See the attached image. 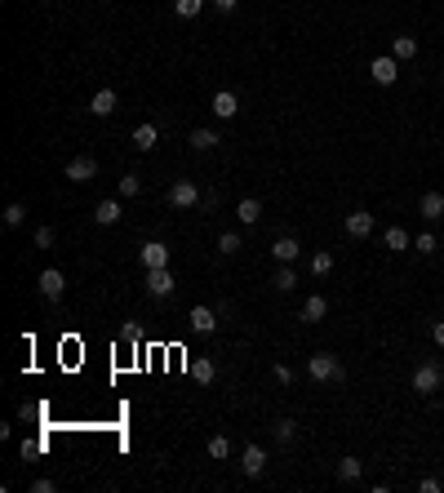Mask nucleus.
Masks as SVG:
<instances>
[{
    "instance_id": "obj_14",
    "label": "nucleus",
    "mask_w": 444,
    "mask_h": 493,
    "mask_svg": "<svg viewBox=\"0 0 444 493\" xmlns=\"http://www.w3.org/2000/svg\"><path fill=\"white\" fill-rule=\"evenodd\" d=\"M418 213H422L427 222H440L444 218V196H440V191H427L422 204H418Z\"/></svg>"
},
{
    "instance_id": "obj_16",
    "label": "nucleus",
    "mask_w": 444,
    "mask_h": 493,
    "mask_svg": "<svg viewBox=\"0 0 444 493\" xmlns=\"http://www.w3.org/2000/svg\"><path fill=\"white\" fill-rule=\"evenodd\" d=\"M89 112L98 116V120H102V116H112V112H116V89H98V93L89 98Z\"/></svg>"
},
{
    "instance_id": "obj_2",
    "label": "nucleus",
    "mask_w": 444,
    "mask_h": 493,
    "mask_svg": "<svg viewBox=\"0 0 444 493\" xmlns=\"http://www.w3.org/2000/svg\"><path fill=\"white\" fill-rule=\"evenodd\" d=\"M440 387H444V369L436 365V360H427V365L413 369V391L418 395H436Z\"/></svg>"
},
{
    "instance_id": "obj_34",
    "label": "nucleus",
    "mask_w": 444,
    "mask_h": 493,
    "mask_svg": "<svg viewBox=\"0 0 444 493\" xmlns=\"http://www.w3.org/2000/svg\"><path fill=\"white\" fill-rule=\"evenodd\" d=\"M54 240H58L54 227H40V232H36V249H54Z\"/></svg>"
},
{
    "instance_id": "obj_24",
    "label": "nucleus",
    "mask_w": 444,
    "mask_h": 493,
    "mask_svg": "<svg viewBox=\"0 0 444 493\" xmlns=\"http://www.w3.org/2000/svg\"><path fill=\"white\" fill-rule=\"evenodd\" d=\"M236 213H240V222H245V227H254V222L262 218V204H258V200H240Z\"/></svg>"
},
{
    "instance_id": "obj_38",
    "label": "nucleus",
    "mask_w": 444,
    "mask_h": 493,
    "mask_svg": "<svg viewBox=\"0 0 444 493\" xmlns=\"http://www.w3.org/2000/svg\"><path fill=\"white\" fill-rule=\"evenodd\" d=\"M431 338H436V347H444V320L431 324Z\"/></svg>"
},
{
    "instance_id": "obj_7",
    "label": "nucleus",
    "mask_w": 444,
    "mask_h": 493,
    "mask_svg": "<svg viewBox=\"0 0 444 493\" xmlns=\"http://www.w3.org/2000/svg\"><path fill=\"white\" fill-rule=\"evenodd\" d=\"M63 178L67 183H89V178H98V160H93V156H76L63 169Z\"/></svg>"
},
{
    "instance_id": "obj_22",
    "label": "nucleus",
    "mask_w": 444,
    "mask_h": 493,
    "mask_svg": "<svg viewBox=\"0 0 444 493\" xmlns=\"http://www.w3.org/2000/svg\"><path fill=\"white\" fill-rule=\"evenodd\" d=\"M271 285H275L280 294H293V289H298V271L289 267V262H280V271H275V280H271Z\"/></svg>"
},
{
    "instance_id": "obj_31",
    "label": "nucleus",
    "mask_w": 444,
    "mask_h": 493,
    "mask_svg": "<svg viewBox=\"0 0 444 493\" xmlns=\"http://www.w3.org/2000/svg\"><path fill=\"white\" fill-rule=\"evenodd\" d=\"M174 9H178V18H196L205 9V0H174Z\"/></svg>"
},
{
    "instance_id": "obj_32",
    "label": "nucleus",
    "mask_w": 444,
    "mask_h": 493,
    "mask_svg": "<svg viewBox=\"0 0 444 493\" xmlns=\"http://www.w3.org/2000/svg\"><path fill=\"white\" fill-rule=\"evenodd\" d=\"M218 254H227V258L240 254V236H236V232H222V236H218Z\"/></svg>"
},
{
    "instance_id": "obj_4",
    "label": "nucleus",
    "mask_w": 444,
    "mask_h": 493,
    "mask_svg": "<svg viewBox=\"0 0 444 493\" xmlns=\"http://www.w3.org/2000/svg\"><path fill=\"white\" fill-rule=\"evenodd\" d=\"M164 200H169L174 209H196V204L205 200V196H200V187H196V183H187V178H178V183L169 187V196H164Z\"/></svg>"
},
{
    "instance_id": "obj_10",
    "label": "nucleus",
    "mask_w": 444,
    "mask_h": 493,
    "mask_svg": "<svg viewBox=\"0 0 444 493\" xmlns=\"http://www.w3.org/2000/svg\"><path fill=\"white\" fill-rule=\"evenodd\" d=\"M369 232H374V213H369V209H351V213H346V236H351V240H365Z\"/></svg>"
},
{
    "instance_id": "obj_35",
    "label": "nucleus",
    "mask_w": 444,
    "mask_h": 493,
    "mask_svg": "<svg viewBox=\"0 0 444 493\" xmlns=\"http://www.w3.org/2000/svg\"><path fill=\"white\" fill-rule=\"evenodd\" d=\"M54 489H58V480H49V476L31 480V493H54Z\"/></svg>"
},
{
    "instance_id": "obj_3",
    "label": "nucleus",
    "mask_w": 444,
    "mask_h": 493,
    "mask_svg": "<svg viewBox=\"0 0 444 493\" xmlns=\"http://www.w3.org/2000/svg\"><path fill=\"white\" fill-rule=\"evenodd\" d=\"M369 76H374V85H395V80H400V58L395 54H378L374 63H369Z\"/></svg>"
},
{
    "instance_id": "obj_11",
    "label": "nucleus",
    "mask_w": 444,
    "mask_h": 493,
    "mask_svg": "<svg viewBox=\"0 0 444 493\" xmlns=\"http://www.w3.org/2000/svg\"><path fill=\"white\" fill-rule=\"evenodd\" d=\"M187 324H191V333H205V338H209V333L218 329V316H213L209 307H191L187 311Z\"/></svg>"
},
{
    "instance_id": "obj_12",
    "label": "nucleus",
    "mask_w": 444,
    "mask_h": 493,
    "mask_svg": "<svg viewBox=\"0 0 444 493\" xmlns=\"http://www.w3.org/2000/svg\"><path fill=\"white\" fill-rule=\"evenodd\" d=\"M213 116H218V120H236V116H240V98H236L231 89H218V93H213Z\"/></svg>"
},
{
    "instance_id": "obj_25",
    "label": "nucleus",
    "mask_w": 444,
    "mask_h": 493,
    "mask_svg": "<svg viewBox=\"0 0 444 493\" xmlns=\"http://www.w3.org/2000/svg\"><path fill=\"white\" fill-rule=\"evenodd\" d=\"M360 471H365V462H360V458H342V462H338V480H346V485H351V480H360Z\"/></svg>"
},
{
    "instance_id": "obj_23",
    "label": "nucleus",
    "mask_w": 444,
    "mask_h": 493,
    "mask_svg": "<svg viewBox=\"0 0 444 493\" xmlns=\"http://www.w3.org/2000/svg\"><path fill=\"white\" fill-rule=\"evenodd\" d=\"M191 378H196V382H205V387H209V382L218 378V365H213V360H191Z\"/></svg>"
},
{
    "instance_id": "obj_6",
    "label": "nucleus",
    "mask_w": 444,
    "mask_h": 493,
    "mask_svg": "<svg viewBox=\"0 0 444 493\" xmlns=\"http://www.w3.org/2000/svg\"><path fill=\"white\" fill-rule=\"evenodd\" d=\"M174 289H178V285H174V271L169 267H151L147 271V294L151 298H169Z\"/></svg>"
},
{
    "instance_id": "obj_21",
    "label": "nucleus",
    "mask_w": 444,
    "mask_h": 493,
    "mask_svg": "<svg viewBox=\"0 0 444 493\" xmlns=\"http://www.w3.org/2000/svg\"><path fill=\"white\" fill-rule=\"evenodd\" d=\"M187 142H191V147H196V151H213V147H218L222 138L213 134V129H191V138H187Z\"/></svg>"
},
{
    "instance_id": "obj_1",
    "label": "nucleus",
    "mask_w": 444,
    "mask_h": 493,
    "mask_svg": "<svg viewBox=\"0 0 444 493\" xmlns=\"http://www.w3.org/2000/svg\"><path fill=\"white\" fill-rule=\"evenodd\" d=\"M307 374L316 378V382H342V378H346V369H342V360H338V356L316 351V356L307 360Z\"/></svg>"
},
{
    "instance_id": "obj_27",
    "label": "nucleus",
    "mask_w": 444,
    "mask_h": 493,
    "mask_svg": "<svg viewBox=\"0 0 444 493\" xmlns=\"http://www.w3.org/2000/svg\"><path fill=\"white\" fill-rule=\"evenodd\" d=\"M329 271H333V254L316 249V254H311V275H329Z\"/></svg>"
},
{
    "instance_id": "obj_15",
    "label": "nucleus",
    "mask_w": 444,
    "mask_h": 493,
    "mask_svg": "<svg viewBox=\"0 0 444 493\" xmlns=\"http://www.w3.org/2000/svg\"><path fill=\"white\" fill-rule=\"evenodd\" d=\"M298 254H303V245H298L293 236H280V240L271 245V258H275V262H293Z\"/></svg>"
},
{
    "instance_id": "obj_29",
    "label": "nucleus",
    "mask_w": 444,
    "mask_h": 493,
    "mask_svg": "<svg viewBox=\"0 0 444 493\" xmlns=\"http://www.w3.org/2000/svg\"><path fill=\"white\" fill-rule=\"evenodd\" d=\"M271 431H275V440H280V444H289V440L298 436V423H293V418H280V423H275Z\"/></svg>"
},
{
    "instance_id": "obj_26",
    "label": "nucleus",
    "mask_w": 444,
    "mask_h": 493,
    "mask_svg": "<svg viewBox=\"0 0 444 493\" xmlns=\"http://www.w3.org/2000/svg\"><path fill=\"white\" fill-rule=\"evenodd\" d=\"M27 222V204L14 200V204H5V227H22Z\"/></svg>"
},
{
    "instance_id": "obj_17",
    "label": "nucleus",
    "mask_w": 444,
    "mask_h": 493,
    "mask_svg": "<svg viewBox=\"0 0 444 493\" xmlns=\"http://www.w3.org/2000/svg\"><path fill=\"white\" fill-rule=\"evenodd\" d=\"M93 222H98V227H116V222H120V200H98Z\"/></svg>"
},
{
    "instance_id": "obj_30",
    "label": "nucleus",
    "mask_w": 444,
    "mask_h": 493,
    "mask_svg": "<svg viewBox=\"0 0 444 493\" xmlns=\"http://www.w3.org/2000/svg\"><path fill=\"white\" fill-rule=\"evenodd\" d=\"M209 458H218V462L231 458V440H227V436H213V440H209Z\"/></svg>"
},
{
    "instance_id": "obj_36",
    "label": "nucleus",
    "mask_w": 444,
    "mask_h": 493,
    "mask_svg": "<svg viewBox=\"0 0 444 493\" xmlns=\"http://www.w3.org/2000/svg\"><path fill=\"white\" fill-rule=\"evenodd\" d=\"M271 374H275V382H280V387H289V382H293V369H289V365H275Z\"/></svg>"
},
{
    "instance_id": "obj_8",
    "label": "nucleus",
    "mask_w": 444,
    "mask_h": 493,
    "mask_svg": "<svg viewBox=\"0 0 444 493\" xmlns=\"http://www.w3.org/2000/svg\"><path fill=\"white\" fill-rule=\"evenodd\" d=\"M138 254H142V267H147V271L151 267H169V245H164V240H147Z\"/></svg>"
},
{
    "instance_id": "obj_37",
    "label": "nucleus",
    "mask_w": 444,
    "mask_h": 493,
    "mask_svg": "<svg viewBox=\"0 0 444 493\" xmlns=\"http://www.w3.org/2000/svg\"><path fill=\"white\" fill-rule=\"evenodd\" d=\"M236 5H240V0H213V9H218V14H236Z\"/></svg>"
},
{
    "instance_id": "obj_5",
    "label": "nucleus",
    "mask_w": 444,
    "mask_h": 493,
    "mask_svg": "<svg viewBox=\"0 0 444 493\" xmlns=\"http://www.w3.org/2000/svg\"><path fill=\"white\" fill-rule=\"evenodd\" d=\"M40 294L49 298L54 307L63 303V294H67V280H63V271H58V267H45V271H40Z\"/></svg>"
},
{
    "instance_id": "obj_28",
    "label": "nucleus",
    "mask_w": 444,
    "mask_h": 493,
    "mask_svg": "<svg viewBox=\"0 0 444 493\" xmlns=\"http://www.w3.org/2000/svg\"><path fill=\"white\" fill-rule=\"evenodd\" d=\"M138 191H142V178H138V174H125V178H120V200H134Z\"/></svg>"
},
{
    "instance_id": "obj_19",
    "label": "nucleus",
    "mask_w": 444,
    "mask_h": 493,
    "mask_svg": "<svg viewBox=\"0 0 444 493\" xmlns=\"http://www.w3.org/2000/svg\"><path fill=\"white\" fill-rule=\"evenodd\" d=\"M155 142H160V129H155V125H138V129H134V147H138V151H151Z\"/></svg>"
},
{
    "instance_id": "obj_33",
    "label": "nucleus",
    "mask_w": 444,
    "mask_h": 493,
    "mask_svg": "<svg viewBox=\"0 0 444 493\" xmlns=\"http://www.w3.org/2000/svg\"><path fill=\"white\" fill-rule=\"evenodd\" d=\"M413 249H418V254H436V249H440V240L431 236V232H422V236L413 240Z\"/></svg>"
},
{
    "instance_id": "obj_13",
    "label": "nucleus",
    "mask_w": 444,
    "mask_h": 493,
    "mask_svg": "<svg viewBox=\"0 0 444 493\" xmlns=\"http://www.w3.org/2000/svg\"><path fill=\"white\" fill-rule=\"evenodd\" d=\"M325 316H329V298L311 294L307 303H303V320H307V324H320V320H325Z\"/></svg>"
},
{
    "instance_id": "obj_9",
    "label": "nucleus",
    "mask_w": 444,
    "mask_h": 493,
    "mask_svg": "<svg viewBox=\"0 0 444 493\" xmlns=\"http://www.w3.org/2000/svg\"><path fill=\"white\" fill-rule=\"evenodd\" d=\"M240 471H245V476H262V471H267V449H262V444H249V449L240 453Z\"/></svg>"
},
{
    "instance_id": "obj_18",
    "label": "nucleus",
    "mask_w": 444,
    "mask_h": 493,
    "mask_svg": "<svg viewBox=\"0 0 444 493\" xmlns=\"http://www.w3.org/2000/svg\"><path fill=\"white\" fill-rule=\"evenodd\" d=\"M387 249L391 254H404V249H413V236L404 227H387Z\"/></svg>"
},
{
    "instance_id": "obj_20",
    "label": "nucleus",
    "mask_w": 444,
    "mask_h": 493,
    "mask_svg": "<svg viewBox=\"0 0 444 493\" xmlns=\"http://www.w3.org/2000/svg\"><path fill=\"white\" fill-rule=\"evenodd\" d=\"M391 54L400 58V63H409V58H418V40H413V36H395V40H391Z\"/></svg>"
}]
</instances>
